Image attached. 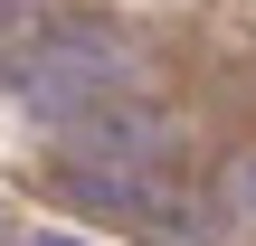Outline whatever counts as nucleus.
<instances>
[{"label":"nucleus","mask_w":256,"mask_h":246,"mask_svg":"<svg viewBox=\"0 0 256 246\" xmlns=\"http://www.w3.org/2000/svg\"><path fill=\"white\" fill-rule=\"evenodd\" d=\"M19 95L38 104V114H95V104H114L124 95V57L104 47V38H86V28H48L38 47H28V66H19Z\"/></svg>","instance_id":"1"},{"label":"nucleus","mask_w":256,"mask_h":246,"mask_svg":"<svg viewBox=\"0 0 256 246\" xmlns=\"http://www.w3.org/2000/svg\"><path fill=\"white\" fill-rule=\"evenodd\" d=\"M76 133H86V161H114V171H142V180H152V171L171 161V142H180V133H171V114L124 104V95H114V104H95V114H76Z\"/></svg>","instance_id":"2"},{"label":"nucleus","mask_w":256,"mask_h":246,"mask_svg":"<svg viewBox=\"0 0 256 246\" xmlns=\"http://www.w3.org/2000/svg\"><path fill=\"white\" fill-rule=\"evenodd\" d=\"M38 28V0H0V38H28Z\"/></svg>","instance_id":"3"},{"label":"nucleus","mask_w":256,"mask_h":246,"mask_svg":"<svg viewBox=\"0 0 256 246\" xmlns=\"http://www.w3.org/2000/svg\"><path fill=\"white\" fill-rule=\"evenodd\" d=\"M228 199H238V209L256 199V161H238V171H228Z\"/></svg>","instance_id":"4"},{"label":"nucleus","mask_w":256,"mask_h":246,"mask_svg":"<svg viewBox=\"0 0 256 246\" xmlns=\"http://www.w3.org/2000/svg\"><path fill=\"white\" fill-rule=\"evenodd\" d=\"M38 246H66V237H38Z\"/></svg>","instance_id":"5"}]
</instances>
